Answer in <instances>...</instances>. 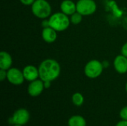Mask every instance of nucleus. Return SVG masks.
<instances>
[{
    "instance_id": "obj_20",
    "label": "nucleus",
    "mask_w": 127,
    "mask_h": 126,
    "mask_svg": "<svg viewBox=\"0 0 127 126\" xmlns=\"http://www.w3.org/2000/svg\"><path fill=\"white\" fill-rule=\"evenodd\" d=\"M121 54L127 57V42L125 44H124L121 48Z\"/></svg>"
},
{
    "instance_id": "obj_25",
    "label": "nucleus",
    "mask_w": 127,
    "mask_h": 126,
    "mask_svg": "<svg viewBox=\"0 0 127 126\" xmlns=\"http://www.w3.org/2000/svg\"><path fill=\"white\" fill-rule=\"evenodd\" d=\"M13 126H21V125H14Z\"/></svg>"
},
{
    "instance_id": "obj_23",
    "label": "nucleus",
    "mask_w": 127,
    "mask_h": 126,
    "mask_svg": "<svg viewBox=\"0 0 127 126\" xmlns=\"http://www.w3.org/2000/svg\"><path fill=\"white\" fill-rule=\"evenodd\" d=\"M51 82H50V81L44 82V87H45V88H49L51 87Z\"/></svg>"
},
{
    "instance_id": "obj_21",
    "label": "nucleus",
    "mask_w": 127,
    "mask_h": 126,
    "mask_svg": "<svg viewBox=\"0 0 127 126\" xmlns=\"http://www.w3.org/2000/svg\"><path fill=\"white\" fill-rule=\"evenodd\" d=\"M42 25L43 28L50 27V25H49V20L48 19H44L43 21L42 22Z\"/></svg>"
},
{
    "instance_id": "obj_14",
    "label": "nucleus",
    "mask_w": 127,
    "mask_h": 126,
    "mask_svg": "<svg viewBox=\"0 0 127 126\" xmlns=\"http://www.w3.org/2000/svg\"><path fill=\"white\" fill-rule=\"evenodd\" d=\"M68 126H86V121L80 115H74L68 121Z\"/></svg>"
},
{
    "instance_id": "obj_11",
    "label": "nucleus",
    "mask_w": 127,
    "mask_h": 126,
    "mask_svg": "<svg viewBox=\"0 0 127 126\" xmlns=\"http://www.w3.org/2000/svg\"><path fill=\"white\" fill-rule=\"evenodd\" d=\"M61 12L68 16H71L77 12V5L71 0H63L60 4Z\"/></svg>"
},
{
    "instance_id": "obj_8",
    "label": "nucleus",
    "mask_w": 127,
    "mask_h": 126,
    "mask_svg": "<svg viewBox=\"0 0 127 126\" xmlns=\"http://www.w3.org/2000/svg\"><path fill=\"white\" fill-rule=\"evenodd\" d=\"M45 89L44 87V82L41 79H36L30 82L28 86V94L31 97H38L39 96L43 90Z\"/></svg>"
},
{
    "instance_id": "obj_18",
    "label": "nucleus",
    "mask_w": 127,
    "mask_h": 126,
    "mask_svg": "<svg viewBox=\"0 0 127 126\" xmlns=\"http://www.w3.org/2000/svg\"><path fill=\"white\" fill-rule=\"evenodd\" d=\"M7 75V71L0 69V81L3 82L4 79H6Z\"/></svg>"
},
{
    "instance_id": "obj_3",
    "label": "nucleus",
    "mask_w": 127,
    "mask_h": 126,
    "mask_svg": "<svg viewBox=\"0 0 127 126\" xmlns=\"http://www.w3.org/2000/svg\"><path fill=\"white\" fill-rule=\"evenodd\" d=\"M31 6L33 14L39 19H47L51 14V4L45 0H36Z\"/></svg>"
},
{
    "instance_id": "obj_6",
    "label": "nucleus",
    "mask_w": 127,
    "mask_h": 126,
    "mask_svg": "<svg viewBox=\"0 0 127 126\" xmlns=\"http://www.w3.org/2000/svg\"><path fill=\"white\" fill-rule=\"evenodd\" d=\"M7 79L10 83L14 85H20L23 83L25 77L22 71L16 68H10L7 70Z\"/></svg>"
},
{
    "instance_id": "obj_4",
    "label": "nucleus",
    "mask_w": 127,
    "mask_h": 126,
    "mask_svg": "<svg viewBox=\"0 0 127 126\" xmlns=\"http://www.w3.org/2000/svg\"><path fill=\"white\" fill-rule=\"evenodd\" d=\"M103 63L99 60L92 59L87 62L84 68L85 75L89 79H96L101 75L103 71Z\"/></svg>"
},
{
    "instance_id": "obj_9",
    "label": "nucleus",
    "mask_w": 127,
    "mask_h": 126,
    "mask_svg": "<svg viewBox=\"0 0 127 126\" xmlns=\"http://www.w3.org/2000/svg\"><path fill=\"white\" fill-rule=\"evenodd\" d=\"M22 73H23L25 79L28 82L34 81L39 77V68H36L34 65H26L23 68Z\"/></svg>"
},
{
    "instance_id": "obj_22",
    "label": "nucleus",
    "mask_w": 127,
    "mask_h": 126,
    "mask_svg": "<svg viewBox=\"0 0 127 126\" xmlns=\"http://www.w3.org/2000/svg\"><path fill=\"white\" fill-rule=\"evenodd\" d=\"M115 126H127V120H121L119 121Z\"/></svg>"
},
{
    "instance_id": "obj_17",
    "label": "nucleus",
    "mask_w": 127,
    "mask_h": 126,
    "mask_svg": "<svg viewBox=\"0 0 127 126\" xmlns=\"http://www.w3.org/2000/svg\"><path fill=\"white\" fill-rule=\"evenodd\" d=\"M120 117L121 120H127V106L124 107L121 111H120Z\"/></svg>"
},
{
    "instance_id": "obj_24",
    "label": "nucleus",
    "mask_w": 127,
    "mask_h": 126,
    "mask_svg": "<svg viewBox=\"0 0 127 126\" xmlns=\"http://www.w3.org/2000/svg\"><path fill=\"white\" fill-rule=\"evenodd\" d=\"M125 88H126V91H127V84H126V86H125Z\"/></svg>"
},
{
    "instance_id": "obj_7",
    "label": "nucleus",
    "mask_w": 127,
    "mask_h": 126,
    "mask_svg": "<svg viewBox=\"0 0 127 126\" xmlns=\"http://www.w3.org/2000/svg\"><path fill=\"white\" fill-rule=\"evenodd\" d=\"M30 119V114L28 110L25 108H19L16 110L11 117V123L14 125H25Z\"/></svg>"
},
{
    "instance_id": "obj_15",
    "label": "nucleus",
    "mask_w": 127,
    "mask_h": 126,
    "mask_svg": "<svg viewBox=\"0 0 127 126\" xmlns=\"http://www.w3.org/2000/svg\"><path fill=\"white\" fill-rule=\"evenodd\" d=\"M71 100H72V102H73V104L74 105L81 106L84 102V97H83L82 94L77 92V93H74L72 95Z\"/></svg>"
},
{
    "instance_id": "obj_16",
    "label": "nucleus",
    "mask_w": 127,
    "mask_h": 126,
    "mask_svg": "<svg viewBox=\"0 0 127 126\" xmlns=\"http://www.w3.org/2000/svg\"><path fill=\"white\" fill-rule=\"evenodd\" d=\"M82 19H83V15L80 14L78 12H75L74 13H73L71 16V18H70L71 22L72 24H74V25L80 24L82 22Z\"/></svg>"
},
{
    "instance_id": "obj_13",
    "label": "nucleus",
    "mask_w": 127,
    "mask_h": 126,
    "mask_svg": "<svg viewBox=\"0 0 127 126\" xmlns=\"http://www.w3.org/2000/svg\"><path fill=\"white\" fill-rule=\"evenodd\" d=\"M13 63V59L7 52L1 51L0 53V69L7 71L11 68Z\"/></svg>"
},
{
    "instance_id": "obj_19",
    "label": "nucleus",
    "mask_w": 127,
    "mask_h": 126,
    "mask_svg": "<svg viewBox=\"0 0 127 126\" xmlns=\"http://www.w3.org/2000/svg\"><path fill=\"white\" fill-rule=\"evenodd\" d=\"M19 1L24 5H32L36 0H19Z\"/></svg>"
},
{
    "instance_id": "obj_10",
    "label": "nucleus",
    "mask_w": 127,
    "mask_h": 126,
    "mask_svg": "<svg viewBox=\"0 0 127 126\" xmlns=\"http://www.w3.org/2000/svg\"><path fill=\"white\" fill-rule=\"evenodd\" d=\"M114 67L119 74H126L127 72V57L121 54L115 57L114 60Z\"/></svg>"
},
{
    "instance_id": "obj_2",
    "label": "nucleus",
    "mask_w": 127,
    "mask_h": 126,
    "mask_svg": "<svg viewBox=\"0 0 127 126\" xmlns=\"http://www.w3.org/2000/svg\"><path fill=\"white\" fill-rule=\"evenodd\" d=\"M49 25L57 32H62L68 29L71 20L68 16L63 12H57L52 14L49 19Z\"/></svg>"
},
{
    "instance_id": "obj_5",
    "label": "nucleus",
    "mask_w": 127,
    "mask_h": 126,
    "mask_svg": "<svg viewBox=\"0 0 127 126\" xmlns=\"http://www.w3.org/2000/svg\"><path fill=\"white\" fill-rule=\"evenodd\" d=\"M76 5L77 12L83 16L92 15L97 10V4L94 0H79Z\"/></svg>"
},
{
    "instance_id": "obj_12",
    "label": "nucleus",
    "mask_w": 127,
    "mask_h": 126,
    "mask_svg": "<svg viewBox=\"0 0 127 126\" xmlns=\"http://www.w3.org/2000/svg\"><path fill=\"white\" fill-rule=\"evenodd\" d=\"M57 31H56L51 27L43 28L42 31V37L45 42L52 43L55 42V40L57 39Z\"/></svg>"
},
{
    "instance_id": "obj_1",
    "label": "nucleus",
    "mask_w": 127,
    "mask_h": 126,
    "mask_svg": "<svg viewBox=\"0 0 127 126\" xmlns=\"http://www.w3.org/2000/svg\"><path fill=\"white\" fill-rule=\"evenodd\" d=\"M39 78L43 82H52L58 78L60 74V65L57 61L53 59L43 60L39 66Z\"/></svg>"
}]
</instances>
